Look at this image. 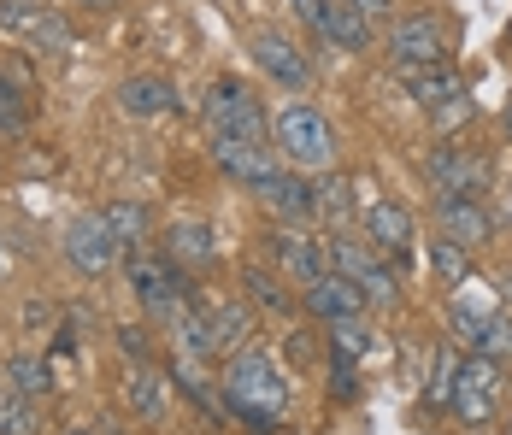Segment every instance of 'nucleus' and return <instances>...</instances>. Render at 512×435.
Wrapping results in <instances>:
<instances>
[{"label":"nucleus","mask_w":512,"mask_h":435,"mask_svg":"<svg viewBox=\"0 0 512 435\" xmlns=\"http://www.w3.org/2000/svg\"><path fill=\"white\" fill-rule=\"evenodd\" d=\"M124 406H130L142 424H159V418H165V377H159L154 365H130V377H124Z\"/></svg>","instance_id":"obj_22"},{"label":"nucleus","mask_w":512,"mask_h":435,"mask_svg":"<svg viewBox=\"0 0 512 435\" xmlns=\"http://www.w3.org/2000/svg\"><path fill=\"white\" fill-rule=\"evenodd\" d=\"M89 6H112V0H89Z\"/></svg>","instance_id":"obj_42"},{"label":"nucleus","mask_w":512,"mask_h":435,"mask_svg":"<svg viewBox=\"0 0 512 435\" xmlns=\"http://www.w3.org/2000/svg\"><path fill=\"white\" fill-rule=\"evenodd\" d=\"M212 253H218V242H212L206 224H171L165 230V259L171 265H206Z\"/></svg>","instance_id":"obj_25"},{"label":"nucleus","mask_w":512,"mask_h":435,"mask_svg":"<svg viewBox=\"0 0 512 435\" xmlns=\"http://www.w3.org/2000/svg\"><path fill=\"white\" fill-rule=\"evenodd\" d=\"M359 12H365V18H383V12H389V0H354Z\"/></svg>","instance_id":"obj_38"},{"label":"nucleus","mask_w":512,"mask_h":435,"mask_svg":"<svg viewBox=\"0 0 512 435\" xmlns=\"http://www.w3.org/2000/svg\"><path fill=\"white\" fill-rule=\"evenodd\" d=\"M265 242H271V253H277L283 277H295L301 289H307V283H318V277L330 271V247H324V236H307V230L283 224V230H271Z\"/></svg>","instance_id":"obj_12"},{"label":"nucleus","mask_w":512,"mask_h":435,"mask_svg":"<svg viewBox=\"0 0 512 435\" xmlns=\"http://www.w3.org/2000/svg\"><path fill=\"white\" fill-rule=\"evenodd\" d=\"M501 130H507V142H512V106H507V112H501Z\"/></svg>","instance_id":"obj_39"},{"label":"nucleus","mask_w":512,"mask_h":435,"mask_svg":"<svg viewBox=\"0 0 512 435\" xmlns=\"http://www.w3.org/2000/svg\"><path fill=\"white\" fill-rule=\"evenodd\" d=\"M465 118H471V95H454V100H442V106L430 112L436 130H454V124H465Z\"/></svg>","instance_id":"obj_37"},{"label":"nucleus","mask_w":512,"mask_h":435,"mask_svg":"<svg viewBox=\"0 0 512 435\" xmlns=\"http://www.w3.org/2000/svg\"><path fill=\"white\" fill-rule=\"evenodd\" d=\"M24 124H30V106L18 95V83L0 71V136H24Z\"/></svg>","instance_id":"obj_33"},{"label":"nucleus","mask_w":512,"mask_h":435,"mask_svg":"<svg viewBox=\"0 0 512 435\" xmlns=\"http://www.w3.org/2000/svg\"><path fill=\"white\" fill-rule=\"evenodd\" d=\"M118 353H124V359H136V365H148V353H154V341H148V330H142V324H118Z\"/></svg>","instance_id":"obj_35"},{"label":"nucleus","mask_w":512,"mask_h":435,"mask_svg":"<svg viewBox=\"0 0 512 435\" xmlns=\"http://www.w3.org/2000/svg\"><path fill=\"white\" fill-rule=\"evenodd\" d=\"M101 218H106V230L118 236V247H142V236H148V206L142 200H112Z\"/></svg>","instance_id":"obj_29"},{"label":"nucleus","mask_w":512,"mask_h":435,"mask_svg":"<svg viewBox=\"0 0 512 435\" xmlns=\"http://www.w3.org/2000/svg\"><path fill=\"white\" fill-rule=\"evenodd\" d=\"M354 177H336V171H324L318 183H312V200H318V212L330 218V224H342L348 212H354Z\"/></svg>","instance_id":"obj_30"},{"label":"nucleus","mask_w":512,"mask_h":435,"mask_svg":"<svg viewBox=\"0 0 512 435\" xmlns=\"http://www.w3.org/2000/svg\"><path fill=\"white\" fill-rule=\"evenodd\" d=\"M401 83H407V95L424 106V112H436L442 100H454V95H465V77L442 59V65H407L401 71Z\"/></svg>","instance_id":"obj_18"},{"label":"nucleus","mask_w":512,"mask_h":435,"mask_svg":"<svg viewBox=\"0 0 512 435\" xmlns=\"http://www.w3.org/2000/svg\"><path fill=\"white\" fill-rule=\"evenodd\" d=\"M301 306H307L312 318H324V324H342V318H365V306H371V300H365L342 271H324L318 283L301 289Z\"/></svg>","instance_id":"obj_16"},{"label":"nucleus","mask_w":512,"mask_h":435,"mask_svg":"<svg viewBox=\"0 0 512 435\" xmlns=\"http://www.w3.org/2000/svg\"><path fill=\"white\" fill-rule=\"evenodd\" d=\"M495 394H501V365L483 353H465L454 371V412L465 424H489L495 418Z\"/></svg>","instance_id":"obj_10"},{"label":"nucleus","mask_w":512,"mask_h":435,"mask_svg":"<svg viewBox=\"0 0 512 435\" xmlns=\"http://www.w3.org/2000/svg\"><path fill=\"white\" fill-rule=\"evenodd\" d=\"M271 142L295 171H330V159H336V130L318 106H283L271 124Z\"/></svg>","instance_id":"obj_4"},{"label":"nucleus","mask_w":512,"mask_h":435,"mask_svg":"<svg viewBox=\"0 0 512 435\" xmlns=\"http://www.w3.org/2000/svg\"><path fill=\"white\" fill-rule=\"evenodd\" d=\"M454 371H460V359L442 353V359H436V377L424 383V400H430V406H454Z\"/></svg>","instance_id":"obj_34"},{"label":"nucleus","mask_w":512,"mask_h":435,"mask_svg":"<svg viewBox=\"0 0 512 435\" xmlns=\"http://www.w3.org/2000/svg\"><path fill=\"white\" fill-rule=\"evenodd\" d=\"M218 388H224V406H230L236 424H248L254 435H277L283 430L289 383H283V365H277L265 347H242V353H230V365H224Z\"/></svg>","instance_id":"obj_1"},{"label":"nucleus","mask_w":512,"mask_h":435,"mask_svg":"<svg viewBox=\"0 0 512 435\" xmlns=\"http://www.w3.org/2000/svg\"><path fill=\"white\" fill-rule=\"evenodd\" d=\"M59 247H65V265H71L77 277H101V271H112V259H118V236L106 230L101 212L77 218V224L59 236Z\"/></svg>","instance_id":"obj_11"},{"label":"nucleus","mask_w":512,"mask_h":435,"mask_svg":"<svg viewBox=\"0 0 512 435\" xmlns=\"http://www.w3.org/2000/svg\"><path fill=\"white\" fill-rule=\"evenodd\" d=\"M324 48H342V53L371 48V18L359 12L354 0H330V12H324Z\"/></svg>","instance_id":"obj_21"},{"label":"nucleus","mask_w":512,"mask_h":435,"mask_svg":"<svg viewBox=\"0 0 512 435\" xmlns=\"http://www.w3.org/2000/svg\"><path fill=\"white\" fill-rule=\"evenodd\" d=\"M201 306H206V330H212V353L218 359L242 353L248 336H254V312L242 300H201Z\"/></svg>","instance_id":"obj_17"},{"label":"nucleus","mask_w":512,"mask_h":435,"mask_svg":"<svg viewBox=\"0 0 512 435\" xmlns=\"http://www.w3.org/2000/svg\"><path fill=\"white\" fill-rule=\"evenodd\" d=\"M171 377H177V388H183V394L201 406L206 418H230V406H224V388H212V377L201 371V359H189V353H183Z\"/></svg>","instance_id":"obj_23"},{"label":"nucleus","mask_w":512,"mask_h":435,"mask_svg":"<svg viewBox=\"0 0 512 435\" xmlns=\"http://www.w3.org/2000/svg\"><path fill=\"white\" fill-rule=\"evenodd\" d=\"M118 106L130 112V118H165L171 106H177V83L171 77H130L124 89H118Z\"/></svg>","instance_id":"obj_20"},{"label":"nucleus","mask_w":512,"mask_h":435,"mask_svg":"<svg viewBox=\"0 0 512 435\" xmlns=\"http://www.w3.org/2000/svg\"><path fill=\"white\" fill-rule=\"evenodd\" d=\"M430 271H436L442 283H454V289L471 283V247H460L454 236H436V242H430Z\"/></svg>","instance_id":"obj_32"},{"label":"nucleus","mask_w":512,"mask_h":435,"mask_svg":"<svg viewBox=\"0 0 512 435\" xmlns=\"http://www.w3.org/2000/svg\"><path fill=\"white\" fill-rule=\"evenodd\" d=\"M330 388H336V400H354V394H359V365H354V359L330 353Z\"/></svg>","instance_id":"obj_36"},{"label":"nucleus","mask_w":512,"mask_h":435,"mask_svg":"<svg viewBox=\"0 0 512 435\" xmlns=\"http://www.w3.org/2000/svg\"><path fill=\"white\" fill-rule=\"evenodd\" d=\"M6 383L18 388V394H30V400H48L53 371H48V359H36V353H12L6 359Z\"/></svg>","instance_id":"obj_28"},{"label":"nucleus","mask_w":512,"mask_h":435,"mask_svg":"<svg viewBox=\"0 0 512 435\" xmlns=\"http://www.w3.org/2000/svg\"><path fill=\"white\" fill-rule=\"evenodd\" d=\"M0 36L24 42L30 53H65L71 48V24L53 0H0Z\"/></svg>","instance_id":"obj_6"},{"label":"nucleus","mask_w":512,"mask_h":435,"mask_svg":"<svg viewBox=\"0 0 512 435\" xmlns=\"http://www.w3.org/2000/svg\"><path fill=\"white\" fill-rule=\"evenodd\" d=\"M436 224H442V236H454L460 247H483L495 236V218H489L483 194H436Z\"/></svg>","instance_id":"obj_13"},{"label":"nucleus","mask_w":512,"mask_h":435,"mask_svg":"<svg viewBox=\"0 0 512 435\" xmlns=\"http://www.w3.org/2000/svg\"><path fill=\"white\" fill-rule=\"evenodd\" d=\"M242 294L254 300L259 312H271V318H289V312H295V294L283 289L265 265H242Z\"/></svg>","instance_id":"obj_24"},{"label":"nucleus","mask_w":512,"mask_h":435,"mask_svg":"<svg viewBox=\"0 0 512 435\" xmlns=\"http://www.w3.org/2000/svg\"><path fill=\"white\" fill-rule=\"evenodd\" d=\"M36 430H42V400L18 394L0 377V435H36Z\"/></svg>","instance_id":"obj_26"},{"label":"nucleus","mask_w":512,"mask_h":435,"mask_svg":"<svg viewBox=\"0 0 512 435\" xmlns=\"http://www.w3.org/2000/svg\"><path fill=\"white\" fill-rule=\"evenodd\" d=\"M501 48H507V59H512V24H507V30H501Z\"/></svg>","instance_id":"obj_41"},{"label":"nucleus","mask_w":512,"mask_h":435,"mask_svg":"<svg viewBox=\"0 0 512 435\" xmlns=\"http://www.w3.org/2000/svg\"><path fill=\"white\" fill-rule=\"evenodd\" d=\"M124 277H130V294L142 300V312H154V318H177V306L189 300V277H183L165 253H142V247H130Z\"/></svg>","instance_id":"obj_5"},{"label":"nucleus","mask_w":512,"mask_h":435,"mask_svg":"<svg viewBox=\"0 0 512 435\" xmlns=\"http://www.w3.org/2000/svg\"><path fill=\"white\" fill-rule=\"evenodd\" d=\"M389 59H395V71H407V65H442L448 59V24H442V12H407V18H395L389 24Z\"/></svg>","instance_id":"obj_7"},{"label":"nucleus","mask_w":512,"mask_h":435,"mask_svg":"<svg viewBox=\"0 0 512 435\" xmlns=\"http://www.w3.org/2000/svg\"><path fill=\"white\" fill-rule=\"evenodd\" d=\"M59 435H95V430L89 424H71V430H59Z\"/></svg>","instance_id":"obj_40"},{"label":"nucleus","mask_w":512,"mask_h":435,"mask_svg":"<svg viewBox=\"0 0 512 435\" xmlns=\"http://www.w3.org/2000/svg\"><path fill=\"white\" fill-rule=\"evenodd\" d=\"M212 159H218V165H224L242 189H254V194L265 189L277 171H283V165H277V147H271V142H212Z\"/></svg>","instance_id":"obj_15"},{"label":"nucleus","mask_w":512,"mask_h":435,"mask_svg":"<svg viewBox=\"0 0 512 435\" xmlns=\"http://www.w3.org/2000/svg\"><path fill=\"white\" fill-rule=\"evenodd\" d=\"M206 112V130H212V142H271V118H265V106L248 83H236V77H218L201 100Z\"/></svg>","instance_id":"obj_2"},{"label":"nucleus","mask_w":512,"mask_h":435,"mask_svg":"<svg viewBox=\"0 0 512 435\" xmlns=\"http://www.w3.org/2000/svg\"><path fill=\"white\" fill-rule=\"evenodd\" d=\"M259 200L283 218V224H301V218H312L318 212V200H312V183L301 177V171H277L265 189H259Z\"/></svg>","instance_id":"obj_19"},{"label":"nucleus","mask_w":512,"mask_h":435,"mask_svg":"<svg viewBox=\"0 0 512 435\" xmlns=\"http://www.w3.org/2000/svg\"><path fill=\"white\" fill-rule=\"evenodd\" d=\"M330 353H342V359H354V365H371L377 336L365 330V318H342V324H330Z\"/></svg>","instance_id":"obj_31"},{"label":"nucleus","mask_w":512,"mask_h":435,"mask_svg":"<svg viewBox=\"0 0 512 435\" xmlns=\"http://www.w3.org/2000/svg\"><path fill=\"white\" fill-rule=\"evenodd\" d=\"M359 224H365V242L395 265V277H407L412 271V236H418L407 206H401V200H371V206L359 212Z\"/></svg>","instance_id":"obj_9"},{"label":"nucleus","mask_w":512,"mask_h":435,"mask_svg":"<svg viewBox=\"0 0 512 435\" xmlns=\"http://www.w3.org/2000/svg\"><path fill=\"white\" fill-rule=\"evenodd\" d=\"M254 65L277 83V89H307L312 83V59L289 36H277V30H259L254 36Z\"/></svg>","instance_id":"obj_14"},{"label":"nucleus","mask_w":512,"mask_h":435,"mask_svg":"<svg viewBox=\"0 0 512 435\" xmlns=\"http://www.w3.org/2000/svg\"><path fill=\"white\" fill-rule=\"evenodd\" d=\"M495 318H501V312H477V306H465V300H454V306H448L454 341H460L465 353H483V341H489V330H495Z\"/></svg>","instance_id":"obj_27"},{"label":"nucleus","mask_w":512,"mask_h":435,"mask_svg":"<svg viewBox=\"0 0 512 435\" xmlns=\"http://www.w3.org/2000/svg\"><path fill=\"white\" fill-rule=\"evenodd\" d=\"M324 247H330V271H342V277H348V283H354V289L377 306V312L401 300V277H395V265H389V259H383L371 242H365V236L336 230Z\"/></svg>","instance_id":"obj_3"},{"label":"nucleus","mask_w":512,"mask_h":435,"mask_svg":"<svg viewBox=\"0 0 512 435\" xmlns=\"http://www.w3.org/2000/svg\"><path fill=\"white\" fill-rule=\"evenodd\" d=\"M424 183L436 194H483L489 189V159L460 142H436L424 153Z\"/></svg>","instance_id":"obj_8"}]
</instances>
